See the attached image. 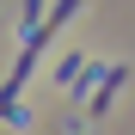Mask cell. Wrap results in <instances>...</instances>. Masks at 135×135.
Masks as SVG:
<instances>
[{
	"label": "cell",
	"instance_id": "6da1fadb",
	"mask_svg": "<svg viewBox=\"0 0 135 135\" xmlns=\"http://www.w3.org/2000/svg\"><path fill=\"white\" fill-rule=\"evenodd\" d=\"M123 86H129V68H110V74L98 80V92H92V104H86V117H104V110H110V98H117Z\"/></svg>",
	"mask_w": 135,
	"mask_h": 135
},
{
	"label": "cell",
	"instance_id": "7a4b0ae2",
	"mask_svg": "<svg viewBox=\"0 0 135 135\" xmlns=\"http://www.w3.org/2000/svg\"><path fill=\"white\" fill-rule=\"evenodd\" d=\"M80 68H86V55H61V61H55V80H74Z\"/></svg>",
	"mask_w": 135,
	"mask_h": 135
},
{
	"label": "cell",
	"instance_id": "3957f363",
	"mask_svg": "<svg viewBox=\"0 0 135 135\" xmlns=\"http://www.w3.org/2000/svg\"><path fill=\"white\" fill-rule=\"evenodd\" d=\"M43 12H49V0H25V25H31V31L43 25Z\"/></svg>",
	"mask_w": 135,
	"mask_h": 135
}]
</instances>
